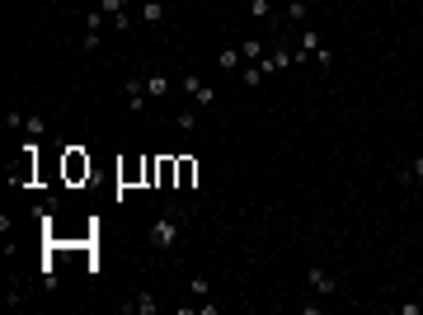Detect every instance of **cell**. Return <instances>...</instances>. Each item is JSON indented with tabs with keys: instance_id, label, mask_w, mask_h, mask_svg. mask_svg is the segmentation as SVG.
Wrapping results in <instances>:
<instances>
[{
	"instance_id": "3957f363",
	"label": "cell",
	"mask_w": 423,
	"mask_h": 315,
	"mask_svg": "<svg viewBox=\"0 0 423 315\" xmlns=\"http://www.w3.org/2000/svg\"><path fill=\"white\" fill-rule=\"evenodd\" d=\"M123 99L132 113H146V104H151V90H146V76H127L123 80Z\"/></svg>"
},
{
	"instance_id": "d6986e66",
	"label": "cell",
	"mask_w": 423,
	"mask_h": 315,
	"mask_svg": "<svg viewBox=\"0 0 423 315\" xmlns=\"http://www.w3.org/2000/svg\"><path fill=\"white\" fill-rule=\"evenodd\" d=\"M174 127H179V132H193V127H198V113H193V109L174 113Z\"/></svg>"
},
{
	"instance_id": "6da1fadb",
	"label": "cell",
	"mask_w": 423,
	"mask_h": 315,
	"mask_svg": "<svg viewBox=\"0 0 423 315\" xmlns=\"http://www.w3.org/2000/svg\"><path fill=\"white\" fill-rule=\"evenodd\" d=\"M184 212H165V217H156V226H151V250H160V254H170L174 245H179V236H184Z\"/></svg>"
},
{
	"instance_id": "5bb4252c",
	"label": "cell",
	"mask_w": 423,
	"mask_h": 315,
	"mask_svg": "<svg viewBox=\"0 0 423 315\" xmlns=\"http://www.w3.org/2000/svg\"><path fill=\"white\" fill-rule=\"evenodd\" d=\"M193 184H198V165H193V160H179V189H193Z\"/></svg>"
},
{
	"instance_id": "603a6c76",
	"label": "cell",
	"mask_w": 423,
	"mask_h": 315,
	"mask_svg": "<svg viewBox=\"0 0 423 315\" xmlns=\"http://www.w3.org/2000/svg\"><path fill=\"white\" fill-rule=\"evenodd\" d=\"M419 203H423V189H419Z\"/></svg>"
},
{
	"instance_id": "44dd1931",
	"label": "cell",
	"mask_w": 423,
	"mask_h": 315,
	"mask_svg": "<svg viewBox=\"0 0 423 315\" xmlns=\"http://www.w3.org/2000/svg\"><path fill=\"white\" fill-rule=\"evenodd\" d=\"M250 15L254 19H268V15H273V5H268V0H250Z\"/></svg>"
},
{
	"instance_id": "277c9868",
	"label": "cell",
	"mask_w": 423,
	"mask_h": 315,
	"mask_svg": "<svg viewBox=\"0 0 423 315\" xmlns=\"http://www.w3.org/2000/svg\"><path fill=\"white\" fill-rule=\"evenodd\" d=\"M179 90H184L188 99H198L203 109H212V104H217V90H212V85H203L198 76H179Z\"/></svg>"
},
{
	"instance_id": "e0dca14e",
	"label": "cell",
	"mask_w": 423,
	"mask_h": 315,
	"mask_svg": "<svg viewBox=\"0 0 423 315\" xmlns=\"http://www.w3.org/2000/svg\"><path fill=\"white\" fill-rule=\"evenodd\" d=\"M240 80H245V85H250V90H259V85H264V71H259V62L240 66Z\"/></svg>"
},
{
	"instance_id": "ffe728a7",
	"label": "cell",
	"mask_w": 423,
	"mask_h": 315,
	"mask_svg": "<svg viewBox=\"0 0 423 315\" xmlns=\"http://www.w3.org/2000/svg\"><path fill=\"white\" fill-rule=\"evenodd\" d=\"M99 10H104V15H109V19L127 15V10H123V0H99Z\"/></svg>"
},
{
	"instance_id": "5b68a950",
	"label": "cell",
	"mask_w": 423,
	"mask_h": 315,
	"mask_svg": "<svg viewBox=\"0 0 423 315\" xmlns=\"http://www.w3.org/2000/svg\"><path fill=\"white\" fill-rule=\"evenodd\" d=\"M5 127H19V132H24L29 142H38V137L47 132V123H43V118H24V113H5Z\"/></svg>"
},
{
	"instance_id": "9c48e42d",
	"label": "cell",
	"mask_w": 423,
	"mask_h": 315,
	"mask_svg": "<svg viewBox=\"0 0 423 315\" xmlns=\"http://www.w3.org/2000/svg\"><path fill=\"white\" fill-rule=\"evenodd\" d=\"M141 24H151V29H156V24H165V0H141Z\"/></svg>"
},
{
	"instance_id": "4fadbf2b",
	"label": "cell",
	"mask_w": 423,
	"mask_h": 315,
	"mask_svg": "<svg viewBox=\"0 0 423 315\" xmlns=\"http://www.w3.org/2000/svg\"><path fill=\"white\" fill-rule=\"evenodd\" d=\"M80 174H90V160L80 156V151H71L66 156V179H80Z\"/></svg>"
},
{
	"instance_id": "ac0fdd59",
	"label": "cell",
	"mask_w": 423,
	"mask_h": 315,
	"mask_svg": "<svg viewBox=\"0 0 423 315\" xmlns=\"http://www.w3.org/2000/svg\"><path fill=\"white\" fill-rule=\"evenodd\" d=\"M400 179H405V184H423V156H419V160H409L405 170H400Z\"/></svg>"
},
{
	"instance_id": "7a4b0ae2",
	"label": "cell",
	"mask_w": 423,
	"mask_h": 315,
	"mask_svg": "<svg viewBox=\"0 0 423 315\" xmlns=\"http://www.w3.org/2000/svg\"><path fill=\"white\" fill-rule=\"evenodd\" d=\"M297 52H306V57H315L320 62V71H334V52L325 48V38L306 24V29H297Z\"/></svg>"
},
{
	"instance_id": "ba28073f",
	"label": "cell",
	"mask_w": 423,
	"mask_h": 315,
	"mask_svg": "<svg viewBox=\"0 0 423 315\" xmlns=\"http://www.w3.org/2000/svg\"><path fill=\"white\" fill-rule=\"evenodd\" d=\"M156 311H160L156 292H137L132 301H123V315H156Z\"/></svg>"
},
{
	"instance_id": "30bf717a",
	"label": "cell",
	"mask_w": 423,
	"mask_h": 315,
	"mask_svg": "<svg viewBox=\"0 0 423 315\" xmlns=\"http://www.w3.org/2000/svg\"><path fill=\"white\" fill-rule=\"evenodd\" d=\"M240 66H245V52L240 48H221L217 52V71H240Z\"/></svg>"
},
{
	"instance_id": "8fae6325",
	"label": "cell",
	"mask_w": 423,
	"mask_h": 315,
	"mask_svg": "<svg viewBox=\"0 0 423 315\" xmlns=\"http://www.w3.org/2000/svg\"><path fill=\"white\" fill-rule=\"evenodd\" d=\"M146 90H151V99H165V95L174 90V80L160 76V71H151V76H146Z\"/></svg>"
},
{
	"instance_id": "2e32d148",
	"label": "cell",
	"mask_w": 423,
	"mask_h": 315,
	"mask_svg": "<svg viewBox=\"0 0 423 315\" xmlns=\"http://www.w3.org/2000/svg\"><path fill=\"white\" fill-rule=\"evenodd\" d=\"M188 297H198V301H207V297H212V283H207L203 273H198V278H188Z\"/></svg>"
},
{
	"instance_id": "7402d4cb",
	"label": "cell",
	"mask_w": 423,
	"mask_h": 315,
	"mask_svg": "<svg viewBox=\"0 0 423 315\" xmlns=\"http://www.w3.org/2000/svg\"><path fill=\"white\" fill-rule=\"evenodd\" d=\"M395 315H423V301H400V306H395Z\"/></svg>"
},
{
	"instance_id": "52a82bcc",
	"label": "cell",
	"mask_w": 423,
	"mask_h": 315,
	"mask_svg": "<svg viewBox=\"0 0 423 315\" xmlns=\"http://www.w3.org/2000/svg\"><path fill=\"white\" fill-rule=\"evenodd\" d=\"M104 10H85V52H94L99 48V33H104Z\"/></svg>"
},
{
	"instance_id": "9a60e30c",
	"label": "cell",
	"mask_w": 423,
	"mask_h": 315,
	"mask_svg": "<svg viewBox=\"0 0 423 315\" xmlns=\"http://www.w3.org/2000/svg\"><path fill=\"white\" fill-rule=\"evenodd\" d=\"M240 52H245V66L259 62V57H264V38H245V43H240Z\"/></svg>"
},
{
	"instance_id": "7c38bea8",
	"label": "cell",
	"mask_w": 423,
	"mask_h": 315,
	"mask_svg": "<svg viewBox=\"0 0 423 315\" xmlns=\"http://www.w3.org/2000/svg\"><path fill=\"white\" fill-rule=\"evenodd\" d=\"M287 19H292L297 29H306V24H311V10H306V0H287Z\"/></svg>"
},
{
	"instance_id": "8992f818",
	"label": "cell",
	"mask_w": 423,
	"mask_h": 315,
	"mask_svg": "<svg viewBox=\"0 0 423 315\" xmlns=\"http://www.w3.org/2000/svg\"><path fill=\"white\" fill-rule=\"evenodd\" d=\"M311 292H320V297H334V292H339V278H334L325 264H311Z\"/></svg>"
}]
</instances>
